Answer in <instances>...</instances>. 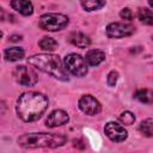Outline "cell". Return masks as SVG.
I'll return each instance as SVG.
<instances>
[{
    "mask_svg": "<svg viewBox=\"0 0 153 153\" xmlns=\"http://www.w3.org/2000/svg\"><path fill=\"white\" fill-rule=\"evenodd\" d=\"M48 108V98L39 92H24L17 100L16 111L24 122H35Z\"/></svg>",
    "mask_w": 153,
    "mask_h": 153,
    "instance_id": "1",
    "label": "cell"
},
{
    "mask_svg": "<svg viewBox=\"0 0 153 153\" xmlns=\"http://www.w3.org/2000/svg\"><path fill=\"white\" fill-rule=\"evenodd\" d=\"M27 62L59 80H68L67 69L62 66L60 57L55 54H36L33 56H30L27 59Z\"/></svg>",
    "mask_w": 153,
    "mask_h": 153,
    "instance_id": "2",
    "label": "cell"
},
{
    "mask_svg": "<svg viewBox=\"0 0 153 153\" xmlns=\"http://www.w3.org/2000/svg\"><path fill=\"white\" fill-rule=\"evenodd\" d=\"M67 141L63 134H48V133H30L24 134L18 139V145L23 148H55L65 145Z\"/></svg>",
    "mask_w": 153,
    "mask_h": 153,
    "instance_id": "3",
    "label": "cell"
},
{
    "mask_svg": "<svg viewBox=\"0 0 153 153\" xmlns=\"http://www.w3.org/2000/svg\"><path fill=\"white\" fill-rule=\"evenodd\" d=\"M68 17L61 13H45L38 19V26L47 31L62 30L68 25Z\"/></svg>",
    "mask_w": 153,
    "mask_h": 153,
    "instance_id": "4",
    "label": "cell"
},
{
    "mask_svg": "<svg viewBox=\"0 0 153 153\" xmlns=\"http://www.w3.org/2000/svg\"><path fill=\"white\" fill-rule=\"evenodd\" d=\"M63 65H65V68L73 75L84 76L87 73L86 60L81 57L79 54H75V53L68 54L63 60Z\"/></svg>",
    "mask_w": 153,
    "mask_h": 153,
    "instance_id": "5",
    "label": "cell"
},
{
    "mask_svg": "<svg viewBox=\"0 0 153 153\" xmlns=\"http://www.w3.org/2000/svg\"><path fill=\"white\" fill-rule=\"evenodd\" d=\"M13 75H14L16 81L23 86H33V85H36V82L38 80L35 71L31 67H27L24 65L16 66V68L13 71Z\"/></svg>",
    "mask_w": 153,
    "mask_h": 153,
    "instance_id": "6",
    "label": "cell"
},
{
    "mask_svg": "<svg viewBox=\"0 0 153 153\" xmlns=\"http://www.w3.org/2000/svg\"><path fill=\"white\" fill-rule=\"evenodd\" d=\"M135 27L126 23H111L106 26V35L110 38H122L133 35Z\"/></svg>",
    "mask_w": 153,
    "mask_h": 153,
    "instance_id": "7",
    "label": "cell"
},
{
    "mask_svg": "<svg viewBox=\"0 0 153 153\" xmlns=\"http://www.w3.org/2000/svg\"><path fill=\"white\" fill-rule=\"evenodd\" d=\"M78 106H79V109H80L84 114L90 115V116H94V115L99 114L100 110H102L100 103H99L94 97H92L91 94H85V96H82V97L79 99V102H78Z\"/></svg>",
    "mask_w": 153,
    "mask_h": 153,
    "instance_id": "8",
    "label": "cell"
},
{
    "mask_svg": "<svg viewBox=\"0 0 153 153\" xmlns=\"http://www.w3.org/2000/svg\"><path fill=\"white\" fill-rule=\"evenodd\" d=\"M104 133L114 142H122L128 136V133L124 127L116 122H108L104 127Z\"/></svg>",
    "mask_w": 153,
    "mask_h": 153,
    "instance_id": "9",
    "label": "cell"
},
{
    "mask_svg": "<svg viewBox=\"0 0 153 153\" xmlns=\"http://www.w3.org/2000/svg\"><path fill=\"white\" fill-rule=\"evenodd\" d=\"M69 121V116L66 111L63 110H54L51 111L47 120H45V126L49 128H55V127H60L66 124Z\"/></svg>",
    "mask_w": 153,
    "mask_h": 153,
    "instance_id": "10",
    "label": "cell"
},
{
    "mask_svg": "<svg viewBox=\"0 0 153 153\" xmlns=\"http://www.w3.org/2000/svg\"><path fill=\"white\" fill-rule=\"evenodd\" d=\"M11 7L23 16H31L33 6L29 0H11Z\"/></svg>",
    "mask_w": 153,
    "mask_h": 153,
    "instance_id": "11",
    "label": "cell"
},
{
    "mask_svg": "<svg viewBox=\"0 0 153 153\" xmlns=\"http://www.w3.org/2000/svg\"><path fill=\"white\" fill-rule=\"evenodd\" d=\"M85 60H86L87 65H90L92 67L98 66L99 63H102L105 60V53L99 49H91L86 53Z\"/></svg>",
    "mask_w": 153,
    "mask_h": 153,
    "instance_id": "12",
    "label": "cell"
},
{
    "mask_svg": "<svg viewBox=\"0 0 153 153\" xmlns=\"http://www.w3.org/2000/svg\"><path fill=\"white\" fill-rule=\"evenodd\" d=\"M69 42L78 48H86L91 44V39L82 32H72L69 35Z\"/></svg>",
    "mask_w": 153,
    "mask_h": 153,
    "instance_id": "13",
    "label": "cell"
},
{
    "mask_svg": "<svg viewBox=\"0 0 153 153\" xmlns=\"http://www.w3.org/2000/svg\"><path fill=\"white\" fill-rule=\"evenodd\" d=\"M134 98L143 104H152L153 103V90L149 88H141L134 93Z\"/></svg>",
    "mask_w": 153,
    "mask_h": 153,
    "instance_id": "14",
    "label": "cell"
},
{
    "mask_svg": "<svg viewBox=\"0 0 153 153\" xmlns=\"http://www.w3.org/2000/svg\"><path fill=\"white\" fill-rule=\"evenodd\" d=\"M4 55L7 61H18L24 57V50L23 48L19 47H12V48H7L4 51Z\"/></svg>",
    "mask_w": 153,
    "mask_h": 153,
    "instance_id": "15",
    "label": "cell"
},
{
    "mask_svg": "<svg viewBox=\"0 0 153 153\" xmlns=\"http://www.w3.org/2000/svg\"><path fill=\"white\" fill-rule=\"evenodd\" d=\"M38 45L41 47V49H43L45 51H53L57 48V42L51 37L44 36L43 38H41L38 41Z\"/></svg>",
    "mask_w": 153,
    "mask_h": 153,
    "instance_id": "16",
    "label": "cell"
},
{
    "mask_svg": "<svg viewBox=\"0 0 153 153\" xmlns=\"http://www.w3.org/2000/svg\"><path fill=\"white\" fill-rule=\"evenodd\" d=\"M137 18L146 25H153V12L148 8H139Z\"/></svg>",
    "mask_w": 153,
    "mask_h": 153,
    "instance_id": "17",
    "label": "cell"
},
{
    "mask_svg": "<svg viewBox=\"0 0 153 153\" xmlns=\"http://www.w3.org/2000/svg\"><path fill=\"white\" fill-rule=\"evenodd\" d=\"M80 2L86 11H96L105 5V0H80Z\"/></svg>",
    "mask_w": 153,
    "mask_h": 153,
    "instance_id": "18",
    "label": "cell"
},
{
    "mask_svg": "<svg viewBox=\"0 0 153 153\" xmlns=\"http://www.w3.org/2000/svg\"><path fill=\"white\" fill-rule=\"evenodd\" d=\"M139 129H140V131L145 136H147V137L153 136V118H146V120H143L140 123Z\"/></svg>",
    "mask_w": 153,
    "mask_h": 153,
    "instance_id": "19",
    "label": "cell"
},
{
    "mask_svg": "<svg viewBox=\"0 0 153 153\" xmlns=\"http://www.w3.org/2000/svg\"><path fill=\"white\" fill-rule=\"evenodd\" d=\"M120 121L122 124L124 126H131L135 121V116L133 112L130 111H123L121 115H120Z\"/></svg>",
    "mask_w": 153,
    "mask_h": 153,
    "instance_id": "20",
    "label": "cell"
},
{
    "mask_svg": "<svg viewBox=\"0 0 153 153\" xmlns=\"http://www.w3.org/2000/svg\"><path fill=\"white\" fill-rule=\"evenodd\" d=\"M117 79H118V73H117L116 71H111V72L108 74V78H106L108 85H109V86H115L116 82H117Z\"/></svg>",
    "mask_w": 153,
    "mask_h": 153,
    "instance_id": "21",
    "label": "cell"
},
{
    "mask_svg": "<svg viewBox=\"0 0 153 153\" xmlns=\"http://www.w3.org/2000/svg\"><path fill=\"white\" fill-rule=\"evenodd\" d=\"M120 17H121L122 19H126V20H131V19L134 18V14H133V12H131L130 8L126 7V8H123V10L120 12Z\"/></svg>",
    "mask_w": 153,
    "mask_h": 153,
    "instance_id": "22",
    "label": "cell"
},
{
    "mask_svg": "<svg viewBox=\"0 0 153 153\" xmlns=\"http://www.w3.org/2000/svg\"><path fill=\"white\" fill-rule=\"evenodd\" d=\"M19 39H22V36H18V35H13L10 37V41H12V42H17Z\"/></svg>",
    "mask_w": 153,
    "mask_h": 153,
    "instance_id": "23",
    "label": "cell"
},
{
    "mask_svg": "<svg viewBox=\"0 0 153 153\" xmlns=\"http://www.w3.org/2000/svg\"><path fill=\"white\" fill-rule=\"evenodd\" d=\"M148 4H149V6L153 7V0H148Z\"/></svg>",
    "mask_w": 153,
    "mask_h": 153,
    "instance_id": "24",
    "label": "cell"
}]
</instances>
